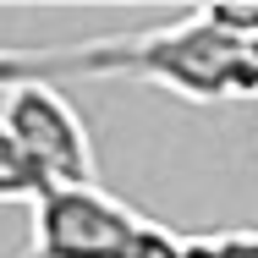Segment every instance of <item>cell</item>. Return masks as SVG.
<instances>
[{
	"label": "cell",
	"mask_w": 258,
	"mask_h": 258,
	"mask_svg": "<svg viewBox=\"0 0 258 258\" xmlns=\"http://www.w3.org/2000/svg\"><path fill=\"white\" fill-rule=\"evenodd\" d=\"M72 77H143L181 99H247L258 94V39H231L204 11H187L181 22L143 28V33H110L44 50H0V94L6 88H60Z\"/></svg>",
	"instance_id": "6da1fadb"
},
{
	"label": "cell",
	"mask_w": 258,
	"mask_h": 258,
	"mask_svg": "<svg viewBox=\"0 0 258 258\" xmlns=\"http://www.w3.org/2000/svg\"><path fill=\"white\" fill-rule=\"evenodd\" d=\"M28 214L33 258H181V236L104 187H50Z\"/></svg>",
	"instance_id": "7a4b0ae2"
},
{
	"label": "cell",
	"mask_w": 258,
	"mask_h": 258,
	"mask_svg": "<svg viewBox=\"0 0 258 258\" xmlns=\"http://www.w3.org/2000/svg\"><path fill=\"white\" fill-rule=\"evenodd\" d=\"M0 126L28 159V170L50 187H99V159L88 121L60 88H6L0 94Z\"/></svg>",
	"instance_id": "3957f363"
},
{
	"label": "cell",
	"mask_w": 258,
	"mask_h": 258,
	"mask_svg": "<svg viewBox=\"0 0 258 258\" xmlns=\"http://www.w3.org/2000/svg\"><path fill=\"white\" fill-rule=\"evenodd\" d=\"M39 192H44V181L28 170V159L17 154V143L6 138V126H0V204H39Z\"/></svg>",
	"instance_id": "277c9868"
},
{
	"label": "cell",
	"mask_w": 258,
	"mask_h": 258,
	"mask_svg": "<svg viewBox=\"0 0 258 258\" xmlns=\"http://www.w3.org/2000/svg\"><path fill=\"white\" fill-rule=\"evenodd\" d=\"M181 258H258V231H204V236H181Z\"/></svg>",
	"instance_id": "5b68a950"
}]
</instances>
